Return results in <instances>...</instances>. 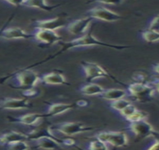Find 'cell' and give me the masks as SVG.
<instances>
[{"label":"cell","mask_w":159,"mask_h":150,"mask_svg":"<svg viewBox=\"0 0 159 150\" xmlns=\"http://www.w3.org/2000/svg\"><path fill=\"white\" fill-rule=\"evenodd\" d=\"M157 89L152 83L143 84V83H134L127 86L128 95H131L139 102H146L149 101L155 95Z\"/></svg>","instance_id":"cell-3"},{"label":"cell","mask_w":159,"mask_h":150,"mask_svg":"<svg viewBox=\"0 0 159 150\" xmlns=\"http://www.w3.org/2000/svg\"><path fill=\"white\" fill-rule=\"evenodd\" d=\"M75 106V103H73V104H63V103L49 104L46 114L48 115V117L56 116L66 113L67 111L73 109Z\"/></svg>","instance_id":"cell-17"},{"label":"cell","mask_w":159,"mask_h":150,"mask_svg":"<svg viewBox=\"0 0 159 150\" xmlns=\"http://www.w3.org/2000/svg\"><path fill=\"white\" fill-rule=\"evenodd\" d=\"M14 17L13 15L9 17L8 20L5 23L2 28L0 30V38L5 40H13V39H32V34L27 33L26 31L20 28L13 27V28L6 29V26L11 20H12Z\"/></svg>","instance_id":"cell-10"},{"label":"cell","mask_w":159,"mask_h":150,"mask_svg":"<svg viewBox=\"0 0 159 150\" xmlns=\"http://www.w3.org/2000/svg\"><path fill=\"white\" fill-rule=\"evenodd\" d=\"M152 71L155 72V73L158 74V63H157L155 66H152Z\"/></svg>","instance_id":"cell-35"},{"label":"cell","mask_w":159,"mask_h":150,"mask_svg":"<svg viewBox=\"0 0 159 150\" xmlns=\"http://www.w3.org/2000/svg\"><path fill=\"white\" fill-rule=\"evenodd\" d=\"M127 95V93L125 90L119 89H105L100 95V98L107 101L119 100V99L124 98Z\"/></svg>","instance_id":"cell-19"},{"label":"cell","mask_w":159,"mask_h":150,"mask_svg":"<svg viewBox=\"0 0 159 150\" xmlns=\"http://www.w3.org/2000/svg\"><path fill=\"white\" fill-rule=\"evenodd\" d=\"M87 14L93 19L100 20L106 22H115L123 18L119 14L104 7H95L89 9L87 11Z\"/></svg>","instance_id":"cell-9"},{"label":"cell","mask_w":159,"mask_h":150,"mask_svg":"<svg viewBox=\"0 0 159 150\" xmlns=\"http://www.w3.org/2000/svg\"><path fill=\"white\" fill-rule=\"evenodd\" d=\"M130 104H131L129 101L125 100V99L122 98L119 99V100L113 101L110 103V107L114 111H116L118 112H121L122 110L125 109L128 105H129Z\"/></svg>","instance_id":"cell-24"},{"label":"cell","mask_w":159,"mask_h":150,"mask_svg":"<svg viewBox=\"0 0 159 150\" xmlns=\"http://www.w3.org/2000/svg\"><path fill=\"white\" fill-rule=\"evenodd\" d=\"M148 30H152V31L158 32V30H159L158 15H157L156 17L152 18V20H151L150 24H149V27Z\"/></svg>","instance_id":"cell-29"},{"label":"cell","mask_w":159,"mask_h":150,"mask_svg":"<svg viewBox=\"0 0 159 150\" xmlns=\"http://www.w3.org/2000/svg\"><path fill=\"white\" fill-rule=\"evenodd\" d=\"M35 32L32 34V39L38 42L45 45H53L61 42L62 38L55 31L43 29H35Z\"/></svg>","instance_id":"cell-8"},{"label":"cell","mask_w":159,"mask_h":150,"mask_svg":"<svg viewBox=\"0 0 159 150\" xmlns=\"http://www.w3.org/2000/svg\"><path fill=\"white\" fill-rule=\"evenodd\" d=\"M95 139L109 143L115 147H123L127 146L128 140L126 134L121 131H107L95 134Z\"/></svg>","instance_id":"cell-7"},{"label":"cell","mask_w":159,"mask_h":150,"mask_svg":"<svg viewBox=\"0 0 159 150\" xmlns=\"http://www.w3.org/2000/svg\"><path fill=\"white\" fill-rule=\"evenodd\" d=\"M59 5H49L46 1H21V6L39 8L46 11H51L53 9L59 7Z\"/></svg>","instance_id":"cell-20"},{"label":"cell","mask_w":159,"mask_h":150,"mask_svg":"<svg viewBox=\"0 0 159 150\" xmlns=\"http://www.w3.org/2000/svg\"><path fill=\"white\" fill-rule=\"evenodd\" d=\"M76 106L79 107H86L89 104L87 101L85 100H79L75 103Z\"/></svg>","instance_id":"cell-32"},{"label":"cell","mask_w":159,"mask_h":150,"mask_svg":"<svg viewBox=\"0 0 159 150\" xmlns=\"http://www.w3.org/2000/svg\"><path fill=\"white\" fill-rule=\"evenodd\" d=\"M126 129L131 131L134 135L137 138V141L150 137L156 139H158V131H155L152 125L148 122H146V120L131 122L126 128Z\"/></svg>","instance_id":"cell-4"},{"label":"cell","mask_w":159,"mask_h":150,"mask_svg":"<svg viewBox=\"0 0 159 150\" xmlns=\"http://www.w3.org/2000/svg\"><path fill=\"white\" fill-rule=\"evenodd\" d=\"M86 150H108L105 143L95 139L93 141L90 142Z\"/></svg>","instance_id":"cell-26"},{"label":"cell","mask_w":159,"mask_h":150,"mask_svg":"<svg viewBox=\"0 0 159 150\" xmlns=\"http://www.w3.org/2000/svg\"><path fill=\"white\" fill-rule=\"evenodd\" d=\"M104 90L105 89L102 86L96 84H89L81 86L79 91L84 95L93 96V95H100Z\"/></svg>","instance_id":"cell-21"},{"label":"cell","mask_w":159,"mask_h":150,"mask_svg":"<svg viewBox=\"0 0 159 150\" xmlns=\"http://www.w3.org/2000/svg\"><path fill=\"white\" fill-rule=\"evenodd\" d=\"M137 110V109L136 107H135L134 105H133V104H130L129 105H128L125 108V109L122 110V111L119 112V113H120V115L122 116V117H124V118L125 119V118H127V117L133 114V113H134Z\"/></svg>","instance_id":"cell-27"},{"label":"cell","mask_w":159,"mask_h":150,"mask_svg":"<svg viewBox=\"0 0 159 150\" xmlns=\"http://www.w3.org/2000/svg\"><path fill=\"white\" fill-rule=\"evenodd\" d=\"M140 35L144 41L149 43L156 42L159 40V32L152 31L149 30H143L140 32Z\"/></svg>","instance_id":"cell-22"},{"label":"cell","mask_w":159,"mask_h":150,"mask_svg":"<svg viewBox=\"0 0 159 150\" xmlns=\"http://www.w3.org/2000/svg\"><path fill=\"white\" fill-rule=\"evenodd\" d=\"M97 2L100 3V4H105V5H119L121 3V2H101V1H98Z\"/></svg>","instance_id":"cell-33"},{"label":"cell","mask_w":159,"mask_h":150,"mask_svg":"<svg viewBox=\"0 0 159 150\" xmlns=\"http://www.w3.org/2000/svg\"><path fill=\"white\" fill-rule=\"evenodd\" d=\"M27 136L26 134L17 131H9L0 135V146H7L9 143L17 141H26Z\"/></svg>","instance_id":"cell-18"},{"label":"cell","mask_w":159,"mask_h":150,"mask_svg":"<svg viewBox=\"0 0 159 150\" xmlns=\"http://www.w3.org/2000/svg\"><path fill=\"white\" fill-rule=\"evenodd\" d=\"M67 20L65 15H61L59 17L50 20H32V25L35 29H43L55 31L58 29L65 27L66 25Z\"/></svg>","instance_id":"cell-11"},{"label":"cell","mask_w":159,"mask_h":150,"mask_svg":"<svg viewBox=\"0 0 159 150\" xmlns=\"http://www.w3.org/2000/svg\"><path fill=\"white\" fill-rule=\"evenodd\" d=\"M146 150H159V143L158 139H156Z\"/></svg>","instance_id":"cell-31"},{"label":"cell","mask_w":159,"mask_h":150,"mask_svg":"<svg viewBox=\"0 0 159 150\" xmlns=\"http://www.w3.org/2000/svg\"><path fill=\"white\" fill-rule=\"evenodd\" d=\"M35 149L46 150H62L60 144L49 137H42L35 140Z\"/></svg>","instance_id":"cell-16"},{"label":"cell","mask_w":159,"mask_h":150,"mask_svg":"<svg viewBox=\"0 0 159 150\" xmlns=\"http://www.w3.org/2000/svg\"><path fill=\"white\" fill-rule=\"evenodd\" d=\"M13 77L10 86L17 89L25 90L27 89L34 88L40 81V76L30 68H23L17 72H14L9 77Z\"/></svg>","instance_id":"cell-2"},{"label":"cell","mask_w":159,"mask_h":150,"mask_svg":"<svg viewBox=\"0 0 159 150\" xmlns=\"http://www.w3.org/2000/svg\"><path fill=\"white\" fill-rule=\"evenodd\" d=\"M5 3H8V4L12 5L14 6H21V1L18 2V1H7V2H4Z\"/></svg>","instance_id":"cell-34"},{"label":"cell","mask_w":159,"mask_h":150,"mask_svg":"<svg viewBox=\"0 0 159 150\" xmlns=\"http://www.w3.org/2000/svg\"><path fill=\"white\" fill-rule=\"evenodd\" d=\"M50 128L52 131H59L67 136H74L78 134L92 131L95 129V128L85 125L80 122H62L50 126Z\"/></svg>","instance_id":"cell-5"},{"label":"cell","mask_w":159,"mask_h":150,"mask_svg":"<svg viewBox=\"0 0 159 150\" xmlns=\"http://www.w3.org/2000/svg\"><path fill=\"white\" fill-rule=\"evenodd\" d=\"M60 44L62 45V48H61V50H59V51H58L57 53H56L54 55L50 56V57H49L48 58H47V59H45L44 60L42 61V62H38L36 63V64L32 65V66L26 67V68H30V69L32 66L42 64V63L47 62V61L48 60H50V59L57 57V56L63 53L64 52L68 51V50H71V49H73V48H82V47H90V46H103V47H106V48L116 49V50H123V49L131 48V46L110 44H107V43L102 42V41H99L98 39H97L95 36H93V32L92 31L89 32L86 35L82 36V37L78 38V39H74L72 40V41H68V42L60 43Z\"/></svg>","instance_id":"cell-1"},{"label":"cell","mask_w":159,"mask_h":150,"mask_svg":"<svg viewBox=\"0 0 159 150\" xmlns=\"http://www.w3.org/2000/svg\"><path fill=\"white\" fill-rule=\"evenodd\" d=\"M76 143L73 139L71 138H66L63 139V145L68 146H75Z\"/></svg>","instance_id":"cell-30"},{"label":"cell","mask_w":159,"mask_h":150,"mask_svg":"<svg viewBox=\"0 0 159 150\" xmlns=\"http://www.w3.org/2000/svg\"><path fill=\"white\" fill-rule=\"evenodd\" d=\"M48 118V115L40 113H29V114L19 116H8V120L11 123L22 124L25 125H35L41 119Z\"/></svg>","instance_id":"cell-14"},{"label":"cell","mask_w":159,"mask_h":150,"mask_svg":"<svg viewBox=\"0 0 159 150\" xmlns=\"http://www.w3.org/2000/svg\"><path fill=\"white\" fill-rule=\"evenodd\" d=\"M32 104L27 98H4L0 99L1 110H21L31 108Z\"/></svg>","instance_id":"cell-12"},{"label":"cell","mask_w":159,"mask_h":150,"mask_svg":"<svg viewBox=\"0 0 159 150\" xmlns=\"http://www.w3.org/2000/svg\"><path fill=\"white\" fill-rule=\"evenodd\" d=\"M93 20V18L88 17L84 19H79L72 21L67 25V32L74 35H83L87 31Z\"/></svg>","instance_id":"cell-13"},{"label":"cell","mask_w":159,"mask_h":150,"mask_svg":"<svg viewBox=\"0 0 159 150\" xmlns=\"http://www.w3.org/2000/svg\"><path fill=\"white\" fill-rule=\"evenodd\" d=\"M80 66L87 82H93L95 80L98 78H105V77L111 78V77H113L108 74V72L106 70H104L102 66L96 64V63L83 61L80 62ZM113 79L115 80L113 77Z\"/></svg>","instance_id":"cell-6"},{"label":"cell","mask_w":159,"mask_h":150,"mask_svg":"<svg viewBox=\"0 0 159 150\" xmlns=\"http://www.w3.org/2000/svg\"><path fill=\"white\" fill-rule=\"evenodd\" d=\"M40 81L48 85H69L66 81V77L59 72H50L40 76Z\"/></svg>","instance_id":"cell-15"},{"label":"cell","mask_w":159,"mask_h":150,"mask_svg":"<svg viewBox=\"0 0 159 150\" xmlns=\"http://www.w3.org/2000/svg\"><path fill=\"white\" fill-rule=\"evenodd\" d=\"M23 95H24L25 97L27 98H34L37 97L41 94V92L39 91V89H36L34 88H30L27 89L23 90L22 92Z\"/></svg>","instance_id":"cell-28"},{"label":"cell","mask_w":159,"mask_h":150,"mask_svg":"<svg viewBox=\"0 0 159 150\" xmlns=\"http://www.w3.org/2000/svg\"><path fill=\"white\" fill-rule=\"evenodd\" d=\"M148 117H149V114L147 113L137 110L133 114L129 116L127 118H125V119L131 123V122H139V121L141 120H146V119H148Z\"/></svg>","instance_id":"cell-23"},{"label":"cell","mask_w":159,"mask_h":150,"mask_svg":"<svg viewBox=\"0 0 159 150\" xmlns=\"http://www.w3.org/2000/svg\"><path fill=\"white\" fill-rule=\"evenodd\" d=\"M5 146L7 150H29L30 148L26 141L14 142Z\"/></svg>","instance_id":"cell-25"}]
</instances>
